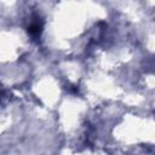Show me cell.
Masks as SVG:
<instances>
[{"instance_id":"6da1fadb","label":"cell","mask_w":155,"mask_h":155,"mask_svg":"<svg viewBox=\"0 0 155 155\" xmlns=\"http://www.w3.org/2000/svg\"><path fill=\"white\" fill-rule=\"evenodd\" d=\"M41 29H42L41 21H40V18H38V17H36V19H34V21L29 24V27H28V33H29L31 36L36 38V36H39V35H40Z\"/></svg>"}]
</instances>
